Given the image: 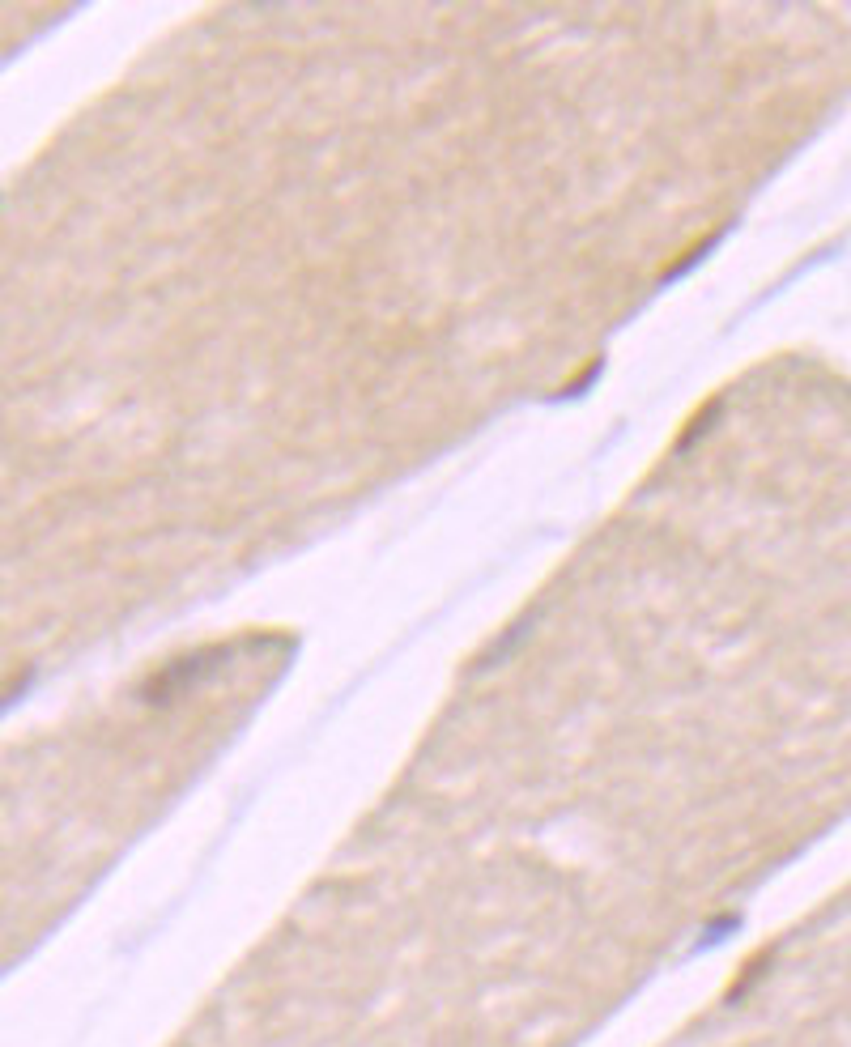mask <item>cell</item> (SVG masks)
I'll return each mask as SVG.
<instances>
[{
  "label": "cell",
  "mask_w": 851,
  "mask_h": 1047,
  "mask_svg": "<svg viewBox=\"0 0 851 1047\" xmlns=\"http://www.w3.org/2000/svg\"><path fill=\"white\" fill-rule=\"evenodd\" d=\"M715 418H720V401H711V405H707V413H703V418H694V422H690L686 430H681V439H677V452H686V447H690V443H694L698 435H703V430H707V426H711Z\"/></svg>",
  "instance_id": "6da1fadb"
}]
</instances>
